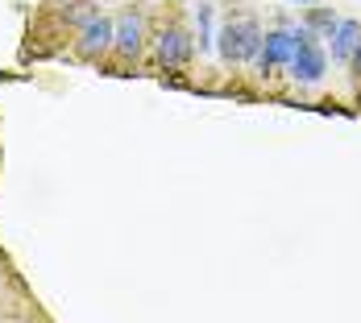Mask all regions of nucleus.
<instances>
[{
  "instance_id": "obj_5",
  "label": "nucleus",
  "mask_w": 361,
  "mask_h": 323,
  "mask_svg": "<svg viewBox=\"0 0 361 323\" xmlns=\"http://www.w3.org/2000/svg\"><path fill=\"white\" fill-rule=\"evenodd\" d=\"M290 79L295 83H303V87H312V83H320L324 79V71H328V54L316 46V37L307 34L303 42H299V50L290 54Z\"/></svg>"
},
{
  "instance_id": "obj_6",
  "label": "nucleus",
  "mask_w": 361,
  "mask_h": 323,
  "mask_svg": "<svg viewBox=\"0 0 361 323\" xmlns=\"http://www.w3.org/2000/svg\"><path fill=\"white\" fill-rule=\"evenodd\" d=\"M112 50L125 58V63H137L145 50V21L129 8V13H121L116 21H112Z\"/></svg>"
},
{
  "instance_id": "obj_10",
  "label": "nucleus",
  "mask_w": 361,
  "mask_h": 323,
  "mask_svg": "<svg viewBox=\"0 0 361 323\" xmlns=\"http://www.w3.org/2000/svg\"><path fill=\"white\" fill-rule=\"evenodd\" d=\"M353 71L361 75V46H357V54H353Z\"/></svg>"
},
{
  "instance_id": "obj_8",
  "label": "nucleus",
  "mask_w": 361,
  "mask_h": 323,
  "mask_svg": "<svg viewBox=\"0 0 361 323\" xmlns=\"http://www.w3.org/2000/svg\"><path fill=\"white\" fill-rule=\"evenodd\" d=\"M303 30H307V34H332V30H336V13H328V8H312V13L303 17Z\"/></svg>"
},
{
  "instance_id": "obj_7",
  "label": "nucleus",
  "mask_w": 361,
  "mask_h": 323,
  "mask_svg": "<svg viewBox=\"0 0 361 323\" xmlns=\"http://www.w3.org/2000/svg\"><path fill=\"white\" fill-rule=\"evenodd\" d=\"M328 37H332V58H336V63H353V54H357V46H361L357 21H336V30Z\"/></svg>"
},
{
  "instance_id": "obj_3",
  "label": "nucleus",
  "mask_w": 361,
  "mask_h": 323,
  "mask_svg": "<svg viewBox=\"0 0 361 323\" xmlns=\"http://www.w3.org/2000/svg\"><path fill=\"white\" fill-rule=\"evenodd\" d=\"M154 54H158V67L162 71H179L191 63V54H195V37L187 34L183 25H166L162 34L154 37Z\"/></svg>"
},
{
  "instance_id": "obj_2",
  "label": "nucleus",
  "mask_w": 361,
  "mask_h": 323,
  "mask_svg": "<svg viewBox=\"0 0 361 323\" xmlns=\"http://www.w3.org/2000/svg\"><path fill=\"white\" fill-rule=\"evenodd\" d=\"M112 50V21L100 17V13H87L83 25H79V37H75V54L83 63H100Z\"/></svg>"
},
{
  "instance_id": "obj_9",
  "label": "nucleus",
  "mask_w": 361,
  "mask_h": 323,
  "mask_svg": "<svg viewBox=\"0 0 361 323\" xmlns=\"http://www.w3.org/2000/svg\"><path fill=\"white\" fill-rule=\"evenodd\" d=\"M216 37H212V8L208 4H200V50L204 46H212Z\"/></svg>"
},
{
  "instance_id": "obj_4",
  "label": "nucleus",
  "mask_w": 361,
  "mask_h": 323,
  "mask_svg": "<svg viewBox=\"0 0 361 323\" xmlns=\"http://www.w3.org/2000/svg\"><path fill=\"white\" fill-rule=\"evenodd\" d=\"M303 37H307V30H270V34L262 37V54H257V67H262V75L287 67L290 54L299 50V42H303Z\"/></svg>"
},
{
  "instance_id": "obj_1",
  "label": "nucleus",
  "mask_w": 361,
  "mask_h": 323,
  "mask_svg": "<svg viewBox=\"0 0 361 323\" xmlns=\"http://www.w3.org/2000/svg\"><path fill=\"white\" fill-rule=\"evenodd\" d=\"M262 25L253 17H233L224 30H220L216 46H220V58L224 63H253L262 54Z\"/></svg>"
},
{
  "instance_id": "obj_11",
  "label": "nucleus",
  "mask_w": 361,
  "mask_h": 323,
  "mask_svg": "<svg viewBox=\"0 0 361 323\" xmlns=\"http://www.w3.org/2000/svg\"><path fill=\"white\" fill-rule=\"evenodd\" d=\"M299 4H320V0H299Z\"/></svg>"
}]
</instances>
